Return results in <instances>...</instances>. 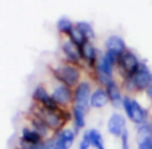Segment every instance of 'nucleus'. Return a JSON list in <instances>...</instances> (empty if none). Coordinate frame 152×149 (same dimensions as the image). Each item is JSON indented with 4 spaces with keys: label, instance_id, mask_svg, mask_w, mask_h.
Instances as JSON below:
<instances>
[{
    "label": "nucleus",
    "instance_id": "c85d7f7f",
    "mask_svg": "<svg viewBox=\"0 0 152 149\" xmlns=\"http://www.w3.org/2000/svg\"><path fill=\"white\" fill-rule=\"evenodd\" d=\"M145 92H147L148 97H150V99H151V101H152V85H151L150 88H148V89H147V91H145Z\"/></svg>",
    "mask_w": 152,
    "mask_h": 149
},
{
    "label": "nucleus",
    "instance_id": "f8f14e48",
    "mask_svg": "<svg viewBox=\"0 0 152 149\" xmlns=\"http://www.w3.org/2000/svg\"><path fill=\"white\" fill-rule=\"evenodd\" d=\"M80 52H81V59H83L91 68H96L99 55H97V51H96V48L94 47V44H92L91 41H87L86 44L80 48Z\"/></svg>",
    "mask_w": 152,
    "mask_h": 149
},
{
    "label": "nucleus",
    "instance_id": "dca6fc26",
    "mask_svg": "<svg viewBox=\"0 0 152 149\" xmlns=\"http://www.w3.org/2000/svg\"><path fill=\"white\" fill-rule=\"evenodd\" d=\"M20 140L26 142H32V144H42L44 142V137L34 128H23L21 129Z\"/></svg>",
    "mask_w": 152,
    "mask_h": 149
},
{
    "label": "nucleus",
    "instance_id": "a878e982",
    "mask_svg": "<svg viewBox=\"0 0 152 149\" xmlns=\"http://www.w3.org/2000/svg\"><path fill=\"white\" fill-rule=\"evenodd\" d=\"M139 149H152V137H147L139 141Z\"/></svg>",
    "mask_w": 152,
    "mask_h": 149
},
{
    "label": "nucleus",
    "instance_id": "2eb2a0df",
    "mask_svg": "<svg viewBox=\"0 0 152 149\" xmlns=\"http://www.w3.org/2000/svg\"><path fill=\"white\" fill-rule=\"evenodd\" d=\"M110 102V97L107 94L105 88H96L92 92L91 96V107L92 108H103Z\"/></svg>",
    "mask_w": 152,
    "mask_h": 149
},
{
    "label": "nucleus",
    "instance_id": "a211bd4d",
    "mask_svg": "<svg viewBox=\"0 0 152 149\" xmlns=\"http://www.w3.org/2000/svg\"><path fill=\"white\" fill-rule=\"evenodd\" d=\"M31 124H32V128L36 129L37 132H39L40 134H42L43 137H47L48 132L51 131L50 128H48V125L44 123V121L42 120L40 117H37V116L32 115V118H31Z\"/></svg>",
    "mask_w": 152,
    "mask_h": 149
},
{
    "label": "nucleus",
    "instance_id": "f3484780",
    "mask_svg": "<svg viewBox=\"0 0 152 149\" xmlns=\"http://www.w3.org/2000/svg\"><path fill=\"white\" fill-rule=\"evenodd\" d=\"M68 39L71 40L72 43H74L75 45H77L79 48H81L84 44L87 43V39H86V36L83 35V32L80 31V29L76 27V24H75V27L72 28V31L69 32V35H68Z\"/></svg>",
    "mask_w": 152,
    "mask_h": 149
},
{
    "label": "nucleus",
    "instance_id": "7ed1b4c3",
    "mask_svg": "<svg viewBox=\"0 0 152 149\" xmlns=\"http://www.w3.org/2000/svg\"><path fill=\"white\" fill-rule=\"evenodd\" d=\"M123 108H124V110H126V115L128 116V118L132 121V123L140 125V124L147 123L148 121L147 120L148 118V112L136 101V100L132 99V97L124 96Z\"/></svg>",
    "mask_w": 152,
    "mask_h": 149
},
{
    "label": "nucleus",
    "instance_id": "aec40b11",
    "mask_svg": "<svg viewBox=\"0 0 152 149\" xmlns=\"http://www.w3.org/2000/svg\"><path fill=\"white\" fill-rule=\"evenodd\" d=\"M74 27H75L74 23H72L68 17H60L58 20V23H56V28H58V31L63 35H67V36L69 35V32L72 31Z\"/></svg>",
    "mask_w": 152,
    "mask_h": 149
},
{
    "label": "nucleus",
    "instance_id": "f257e3e1",
    "mask_svg": "<svg viewBox=\"0 0 152 149\" xmlns=\"http://www.w3.org/2000/svg\"><path fill=\"white\" fill-rule=\"evenodd\" d=\"M31 112L32 115L42 118L48 125V128L55 132H60L63 129L64 124L71 118L69 113L64 108L60 107L56 108V109H50V108H45L40 104H35L34 107H31Z\"/></svg>",
    "mask_w": 152,
    "mask_h": 149
},
{
    "label": "nucleus",
    "instance_id": "0eeeda50",
    "mask_svg": "<svg viewBox=\"0 0 152 149\" xmlns=\"http://www.w3.org/2000/svg\"><path fill=\"white\" fill-rule=\"evenodd\" d=\"M32 97H34V100L37 104L43 105V107H45V108H50V109H56V108L60 107V105L53 100L52 94H50L47 92L44 85H37L36 88H35Z\"/></svg>",
    "mask_w": 152,
    "mask_h": 149
},
{
    "label": "nucleus",
    "instance_id": "c756f323",
    "mask_svg": "<svg viewBox=\"0 0 152 149\" xmlns=\"http://www.w3.org/2000/svg\"><path fill=\"white\" fill-rule=\"evenodd\" d=\"M18 149H20V148H18Z\"/></svg>",
    "mask_w": 152,
    "mask_h": 149
},
{
    "label": "nucleus",
    "instance_id": "f03ea898",
    "mask_svg": "<svg viewBox=\"0 0 152 149\" xmlns=\"http://www.w3.org/2000/svg\"><path fill=\"white\" fill-rule=\"evenodd\" d=\"M127 89L135 92H143L147 91L148 88L152 85V73L147 65L144 63H140L139 69L136 71V73L132 76V78L126 80Z\"/></svg>",
    "mask_w": 152,
    "mask_h": 149
},
{
    "label": "nucleus",
    "instance_id": "9d476101",
    "mask_svg": "<svg viewBox=\"0 0 152 149\" xmlns=\"http://www.w3.org/2000/svg\"><path fill=\"white\" fill-rule=\"evenodd\" d=\"M61 51H63L66 59L72 64H79L81 60V52L80 48L77 45H75L71 40H66V41L61 44Z\"/></svg>",
    "mask_w": 152,
    "mask_h": 149
},
{
    "label": "nucleus",
    "instance_id": "4468645a",
    "mask_svg": "<svg viewBox=\"0 0 152 149\" xmlns=\"http://www.w3.org/2000/svg\"><path fill=\"white\" fill-rule=\"evenodd\" d=\"M105 91H107V94H108V97H110V102L113 105V107L119 108L120 105H123V99L124 97L121 96L120 89H119V85L116 84L115 80L105 86Z\"/></svg>",
    "mask_w": 152,
    "mask_h": 149
},
{
    "label": "nucleus",
    "instance_id": "412c9836",
    "mask_svg": "<svg viewBox=\"0 0 152 149\" xmlns=\"http://www.w3.org/2000/svg\"><path fill=\"white\" fill-rule=\"evenodd\" d=\"M76 27L83 32L87 41H92V40L95 39V31L89 23H87V21H79V23H76Z\"/></svg>",
    "mask_w": 152,
    "mask_h": 149
},
{
    "label": "nucleus",
    "instance_id": "cd10ccee",
    "mask_svg": "<svg viewBox=\"0 0 152 149\" xmlns=\"http://www.w3.org/2000/svg\"><path fill=\"white\" fill-rule=\"evenodd\" d=\"M44 149H59L56 145V139H50L44 141Z\"/></svg>",
    "mask_w": 152,
    "mask_h": 149
},
{
    "label": "nucleus",
    "instance_id": "20e7f679",
    "mask_svg": "<svg viewBox=\"0 0 152 149\" xmlns=\"http://www.w3.org/2000/svg\"><path fill=\"white\" fill-rule=\"evenodd\" d=\"M52 73L55 78H58L61 84L74 88L79 85V77H80V72L74 65H60L58 68L52 69Z\"/></svg>",
    "mask_w": 152,
    "mask_h": 149
},
{
    "label": "nucleus",
    "instance_id": "423d86ee",
    "mask_svg": "<svg viewBox=\"0 0 152 149\" xmlns=\"http://www.w3.org/2000/svg\"><path fill=\"white\" fill-rule=\"evenodd\" d=\"M91 86L88 83H80L75 88V97H74V107H77L83 110H88V107L91 105Z\"/></svg>",
    "mask_w": 152,
    "mask_h": 149
},
{
    "label": "nucleus",
    "instance_id": "9b49d317",
    "mask_svg": "<svg viewBox=\"0 0 152 149\" xmlns=\"http://www.w3.org/2000/svg\"><path fill=\"white\" fill-rule=\"evenodd\" d=\"M105 51H108V52H111L120 57L121 53L127 51L126 41L123 40V37L118 36V35L110 36L107 39V41H105Z\"/></svg>",
    "mask_w": 152,
    "mask_h": 149
},
{
    "label": "nucleus",
    "instance_id": "4be33fe9",
    "mask_svg": "<svg viewBox=\"0 0 152 149\" xmlns=\"http://www.w3.org/2000/svg\"><path fill=\"white\" fill-rule=\"evenodd\" d=\"M152 137V126L151 123H143L137 125V141H142L143 139Z\"/></svg>",
    "mask_w": 152,
    "mask_h": 149
},
{
    "label": "nucleus",
    "instance_id": "6ab92c4d",
    "mask_svg": "<svg viewBox=\"0 0 152 149\" xmlns=\"http://www.w3.org/2000/svg\"><path fill=\"white\" fill-rule=\"evenodd\" d=\"M86 110L80 109L77 107H74V123H75V132L77 133L79 129L86 126Z\"/></svg>",
    "mask_w": 152,
    "mask_h": 149
},
{
    "label": "nucleus",
    "instance_id": "5701e85b",
    "mask_svg": "<svg viewBox=\"0 0 152 149\" xmlns=\"http://www.w3.org/2000/svg\"><path fill=\"white\" fill-rule=\"evenodd\" d=\"M88 133H89V137H91L92 147H95V149H105L103 137L97 129H91V131H88Z\"/></svg>",
    "mask_w": 152,
    "mask_h": 149
},
{
    "label": "nucleus",
    "instance_id": "1a4fd4ad",
    "mask_svg": "<svg viewBox=\"0 0 152 149\" xmlns=\"http://www.w3.org/2000/svg\"><path fill=\"white\" fill-rule=\"evenodd\" d=\"M52 97L60 107H67V105L74 100L71 88L67 86V85H64V84H60V85H58L55 89H53Z\"/></svg>",
    "mask_w": 152,
    "mask_h": 149
},
{
    "label": "nucleus",
    "instance_id": "ddd939ff",
    "mask_svg": "<svg viewBox=\"0 0 152 149\" xmlns=\"http://www.w3.org/2000/svg\"><path fill=\"white\" fill-rule=\"evenodd\" d=\"M75 136H76V132H74L72 129H61L60 132L56 133V137H55L58 148L69 149L75 141Z\"/></svg>",
    "mask_w": 152,
    "mask_h": 149
},
{
    "label": "nucleus",
    "instance_id": "39448f33",
    "mask_svg": "<svg viewBox=\"0 0 152 149\" xmlns=\"http://www.w3.org/2000/svg\"><path fill=\"white\" fill-rule=\"evenodd\" d=\"M118 65H119V68H120L123 76L126 77V80H129V78H132V76L136 73L137 69H139L140 61L132 51L127 49L126 52H123L120 55Z\"/></svg>",
    "mask_w": 152,
    "mask_h": 149
},
{
    "label": "nucleus",
    "instance_id": "6e6552de",
    "mask_svg": "<svg viewBox=\"0 0 152 149\" xmlns=\"http://www.w3.org/2000/svg\"><path fill=\"white\" fill-rule=\"evenodd\" d=\"M107 128H108V132H110L112 136L121 137V134L124 133V131H127L126 129V118H124L121 115H119V113H113V115L110 117V120H108Z\"/></svg>",
    "mask_w": 152,
    "mask_h": 149
},
{
    "label": "nucleus",
    "instance_id": "bb28decb",
    "mask_svg": "<svg viewBox=\"0 0 152 149\" xmlns=\"http://www.w3.org/2000/svg\"><path fill=\"white\" fill-rule=\"evenodd\" d=\"M121 149H129V145H128V132L124 131V133L121 134Z\"/></svg>",
    "mask_w": 152,
    "mask_h": 149
},
{
    "label": "nucleus",
    "instance_id": "b1692460",
    "mask_svg": "<svg viewBox=\"0 0 152 149\" xmlns=\"http://www.w3.org/2000/svg\"><path fill=\"white\" fill-rule=\"evenodd\" d=\"M19 148L20 149H44V142L42 144H32V142H26L23 140L19 141Z\"/></svg>",
    "mask_w": 152,
    "mask_h": 149
},
{
    "label": "nucleus",
    "instance_id": "393cba45",
    "mask_svg": "<svg viewBox=\"0 0 152 149\" xmlns=\"http://www.w3.org/2000/svg\"><path fill=\"white\" fill-rule=\"evenodd\" d=\"M92 145L91 142V137H89V133L86 132L83 136V140L80 141V145H79V149H89V147Z\"/></svg>",
    "mask_w": 152,
    "mask_h": 149
}]
</instances>
